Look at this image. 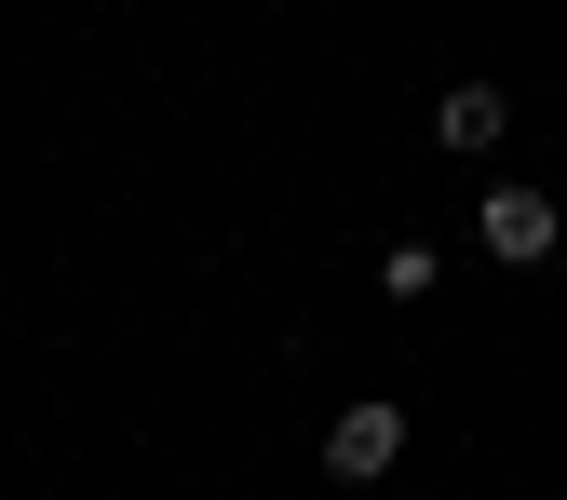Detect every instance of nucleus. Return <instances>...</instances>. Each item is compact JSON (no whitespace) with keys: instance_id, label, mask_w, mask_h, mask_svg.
Listing matches in <instances>:
<instances>
[{"instance_id":"obj_3","label":"nucleus","mask_w":567,"mask_h":500,"mask_svg":"<svg viewBox=\"0 0 567 500\" xmlns=\"http://www.w3.org/2000/svg\"><path fill=\"white\" fill-rule=\"evenodd\" d=\"M501 122H514V109H501V82H460V95L433 109V135H446V150H501Z\"/></svg>"},{"instance_id":"obj_2","label":"nucleus","mask_w":567,"mask_h":500,"mask_svg":"<svg viewBox=\"0 0 567 500\" xmlns=\"http://www.w3.org/2000/svg\"><path fill=\"white\" fill-rule=\"evenodd\" d=\"M473 244H486V257H514V271L554 257V190H486V203H473Z\"/></svg>"},{"instance_id":"obj_1","label":"nucleus","mask_w":567,"mask_h":500,"mask_svg":"<svg viewBox=\"0 0 567 500\" xmlns=\"http://www.w3.org/2000/svg\"><path fill=\"white\" fill-rule=\"evenodd\" d=\"M405 460V406L392 392H365V406H338V433H324V473H351V487H379Z\"/></svg>"}]
</instances>
